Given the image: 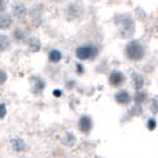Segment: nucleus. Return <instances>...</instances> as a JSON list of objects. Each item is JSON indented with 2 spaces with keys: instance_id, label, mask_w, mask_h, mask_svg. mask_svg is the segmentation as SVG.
Wrapping results in <instances>:
<instances>
[{
  "instance_id": "obj_1",
  "label": "nucleus",
  "mask_w": 158,
  "mask_h": 158,
  "mask_svg": "<svg viewBox=\"0 0 158 158\" xmlns=\"http://www.w3.org/2000/svg\"><path fill=\"white\" fill-rule=\"evenodd\" d=\"M125 54H126V57H128L129 60L139 61V60H142V58L144 57V54H146L144 46H143L142 43H139V42H136V40H132V42H129V43L126 44Z\"/></svg>"
},
{
  "instance_id": "obj_2",
  "label": "nucleus",
  "mask_w": 158,
  "mask_h": 158,
  "mask_svg": "<svg viewBox=\"0 0 158 158\" xmlns=\"http://www.w3.org/2000/svg\"><path fill=\"white\" fill-rule=\"evenodd\" d=\"M135 32V24L133 19L129 18V17H125L119 21V35L122 38H129L132 36Z\"/></svg>"
},
{
  "instance_id": "obj_3",
  "label": "nucleus",
  "mask_w": 158,
  "mask_h": 158,
  "mask_svg": "<svg viewBox=\"0 0 158 158\" xmlns=\"http://www.w3.org/2000/svg\"><path fill=\"white\" fill-rule=\"evenodd\" d=\"M97 49L93 46H79L75 54H77L79 60H89V58H93L94 56H97Z\"/></svg>"
},
{
  "instance_id": "obj_4",
  "label": "nucleus",
  "mask_w": 158,
  "mask_h": 158,
  "mask_svg": "<svg viewBox=\"0 0 158 158\" xmlns=\"http://www.w3.org/2000/svg\"><path fill=\"white\" fill-rule=\"evenodd\" d=\"M108 81H110V85H111V86H121V85L125 82V77L122 75V72L114 71V72H111Z\"/></svg>"
},
{
  "instance_id": "obj_5",
  "label": "nucleus",
  "mask_w": 158,
  "mask_h": 158,
  "mask_svg": "<svg viewBox=\"0 0 158 158\" xmlns=\"http://www.w3.org/2000/svg\"><path fill=\"white\" fill-rule=\"evenodd\" d=\"M92 126H93V122H92V119H90V117H87V115H83V117L79 119V129H81V132H83V133H87V132L92 131Z\"/></svg>"
},
{
  "instance_id": "obj_6",
  "label": "nucleus",
  "mask_w": 158,
  "mask_h": 158,
  "mask_svg": "<svg viewBox=\"0 0 158 158\" xmlns=\"http://www.w3.org/2000/svg\"><path fill=\"white\" fill-rule=\"evenodd\" d=\"M115 100H117L119 104L125 106V104H129V101L132 100V97H131V94H129V92H125V90H123V92H119L115 94Z\"/></svg>"
},
{
  "instance_id": "obj_7",
  "label": "nucleus",
  "mask_w": 158,
  "mask_h": 158,
  "mask_svg": "<svg viewBox=\"0 0 158 158\" xmlns=\"http://www.w3.org/2000/svg\"><path fill=\"white\" fill-rule=\"evenodd\" d=\"M13 25V18L8 14H0V29H8Z\"/></svg>"
},
{
  "instance_id": "obj_8",
  "label": "nucleus",
  "mask_w": 158,
  "mask_h": 158,
  "mask_svg": "<svg viewBox=\"0 0 158 158\" xmlns=\"http://www.w3.org/2000/svg\"><path fill=\"white\" fill-rule=\"evenodd\" d=\"M13 13L17 18H24L27 15V7L24 4H15L13 7Z\"/></svg>"
},
{
  "instance_id": "obj_9",
  "label": "nucleus",
  "mask_w": 158,
  "mask_h": 158,
  "mask_svg": "<svg viewBox=\"0 0 158 158\" xmlns=\"http://www.w3.org/2000/svg\"><path fill=\"white\" fill-rule=\"evenodd\" d=\"M28 47H29L31 52H39L40 50V42L36 38H31L29 40H28Z\"/></svg>"
},
{
  "instance_id": "obj_10",
  "label": "nucleus",
  "mask_w": 158,
  "mask_h": 158,
  "mask_svg": "<svg viewBox=\"0 0 158 158\" xmlns=\"http://www.w3.org/2000/svg\"><path fill=\"white\" fill-rule=\"evenodd\" d=\"M10 47V39L4 35H0V52H4Z\"/></svg>"
},
{
  "instance_id": "obj_11",
  "label": "nucleus",
  "mask_w": 158,
  "mask_h": 158,
  "mask_svg": "<svg viewBox=\"0 0 158 158\" xmlns=\"http://www.w3.org/2000/svg\"><path fill=\"white\" fill-rule=\"evenodd\" d=\"M61 57H63V54H61V52H58V50H52L49 54V60L52 61V63H58V61L61 60Z\"/></svg>"
},
{
  "instance_id": "obj_12",
  "label": "nucleus",
  "mask_w": 158,
  "mask_h": 158,
  "mask_svg": "<svg viewBox=\"0 0 158 158\" xmlns=\"http://www.w3.org/2000/svg\"><path fill=\"white\" fill-rule=\"evenodd\" d=\"M11 143H13V147H14V150H17V151H22L25 148V143L22 142V139H13L11 140Z\"/></svg>"
},
{
  "instance_id": "obj_13",
  "label": "nucleus",
  "mask_w": 158,
  "mask_h": 158,
  "mask_svg": "<svg viewBox=\"0 0 158 158\" xmlns=\"http://www.w3.org/2000/svg\"><path fill=\"white\" fill-rule=\"evenodd\" d=\"M133 79H135V86H136V89H140V87L143 86V82H144L143 77H140V75L135 74V75H133Z\"/></svg>"
},
{
  "instance_id": "obj_14",
  "label": "nucleus",
  "mask_w": 158,
  "mask_h": 158,
  "mask_svg": "<svg viewBox=\"0 0 158 158\" xmlns=\"http://www.w3.org/2000/svg\"><path fill=\"white\" fill-rule=\"evenodd\" d=\"M36 81H38V83H36V87L33 89V92L39 93L40 90L44 89V81H43V79H39V78H36Z\"/></svg>"
},
{
  "instance_id": "obj_15",
  "label": "nucleus",
  "mask_w": 158,
  "mask_h": 158,
  "mask_svg": "<svg viewBox=\"0 0 158 158\" xmlns=\"http://www.w3.org/2000/svg\"><path fill=\"white\" fill-rule=\"evenodd\" d=\"M135 100H136V103H137V104H139V103H143V101L146 100V93H143V92L137 93L136 97H135Z\"/></svg>"
},
{
  "instance_id": "obj_16",
  "label": "nucleus",
  "mask_w": 158,
  "mask_h": 158,
  "mask_svg": "<svg viewBox=\"0 0 158 158\" xmlns=\"http://www.w3.org/2000/svg\"><path fill=\"white\" fill-rule=\"evenodd\" d=\"M156 126H157V122L154 119H150L147 122V128L150 129V131H154V129H156Z\"/></svg>"
},
{
  "instance_id": "obj_17",
  "label": "nucleus",
  "mask_w": 158,
  "mask_h": 158,
  "mask_svg": "<svg viewBox=\"0 0 158 158\" xmlns=\"http://www.w3.org/2000/svg\"><path fill=\"white\" fill-rule=\"evenodd\" d=\"M6 112H7V110H6V106L0 103V118H4L6 117Z\"/></svg>"
},
{
  "instance_id": "obj_18",
  "label": "nucleus",
  "mask_w": 158,
  "mask_h": 158,
  "mask_svg": "<svg viewBox=\"0 0 158 158\" xmlns=\"http://www.w3.org/2000/svg\"><path fill=\"white\" fill-rule=\"evenodd\" d=\"M14 36L17 38V40H22V39H24V33H22L21 31H15V32H14Z\"/></svg>"
},
{
  "instance_id": "obj_19",
  "label": "nucleus",
  "mask_w": 158,
  "mask_h": 158,
  "mask_svg": "<svg viewBox=\"0 0 158 158\" xmlns=\"http://www.w3.org/2000/svg\"><path fill=\"white\" fill-rule=\"evenodd\" d=\"M6 79H7V75H6V72L0 69V83H4Z\"/></svg>"
},
{
  "instance_id": "obj_20",
  "label": "nucleus",
  "mask_w": 158,
  "mask_h": 158,
  "mask_svg": "<svg viewBox=\"0 0 158 158\" xmlns=\"http://www.w3.org/2000/svg\"><path fill=\"white\" fill-rule=\"evenodd\" d=\"M4 10H6V3H4V0H0V13Z\"/></svg>"
},
{
  "instance_id": "obj_21",
  "label": "nucleus",
  "mask_w": 158,
  "mask_h": 158,
  "mask_svg": "<svg viewBox=\"0 0 158 158\" xmlns=\"http://www.w3.org/2000/svg\"><path fill=\"white\" fill-rule=\"evenodd\" d=\"M54 96H56V97H60V96H61V90H54Z\"/></svg>"
},
{
  "instance_id": "obj_22",
  "label": "nucleus",
  "mask_w": 158,
  "mask_h": 158,
  "mask_svg": "<svg viewBox=\"0 0 158 158\" xmlns=\"http://www.w3.org/2000/svg\"><path fill=\"white\" fill-rule=\"evenodd\" d=\"M54 2H60V0H54Z\"/></svg>"
}]
</instances>
